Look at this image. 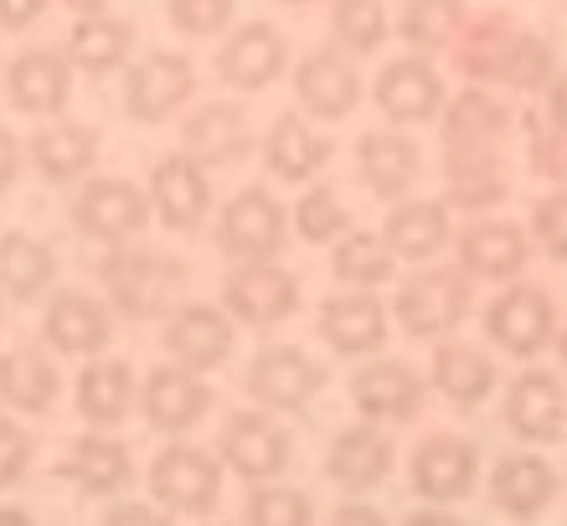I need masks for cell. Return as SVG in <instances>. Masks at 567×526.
Returning <instances> with one entry per match:
<instances>
[{"instance_id": "cell-1", "label": "cell", "mask_w": 567, "mask_h": 526, "mask_svg": "<svg viewBox=\"0 0 567 526\" xmlns=\"http://www.w3.org/2000/svg\"><path fill=\"white\" fill-rule=\"evenodd\" d=\"M99 279L109 289V305L130 320H171L181 289H186V264L165 248H109L99 264Z\"/></svg>"}, {"instance_id": "cell-2", "label": "cell", "mask_w": 567, "mask_h": 526, "mask_svg": "<svg viewBox=\"0 0 567 526\" xmlns=\"http://www.w3.org/2000/svg\"><path fill=\"white\" fill-rule=\"evenodd\" d=\"M150 501L161 506L165 516H192V522H207L217 506H223V485L227 470L217 454L196 450L186 439H171L155 460H150Z\"/></svg>"}, {"instance_id": "cell-3", "label": "cell", "mask_w": 567, "mask_h": 526, "mask_svg": "<svg viewBox=\"0 0 567 526\" xmlns=\"http://www.w3.org/2000/svg\"><path fill=\"white\" fill-rule=\"evenodd\" d=\"M475 310V289H470V274L460 269H423L413 279H403L398 300H392V320L408 341H454L464 320Z\"/></svg>"}, {"instance_id": "cell-4", "label": "cell", "mask_w": 567, "mask_h": 526, "mask_svg": "<svg viewBox=\"0 0 567 526\" xmlns=\"http://www.w3.org/2000/svg\"><path fill=\"white\" fill-rule=\"evenodd\" d=\"M284 238H289V212L269 186H243L233 202H223L212 243L217 254L238 269V264H279Z\"/></svg>"}, {"instance_id": "cell-5", "label": "cell", "mask_w": 567, "mask_h": 526, "mask_svg": "<svg viewBox=\"0 0 567 526\" xmlns=\"http://www.w3.org/2000/svg\"><path fill=\"white\" fill-rule=\"evenodd\" d=\"M217 460L248 485H279V475L295 465V439L264 408H233L217 429Z\"/></svg>"}, {"instance_id": "cell-6", "label": "cell", "mask_w": 567, "mask_h": 526, "mask_svg": "<svg viewBox=\"0 0 567 526\" xmlns=\"http://www.w3.org/2000/svg\"><path fill=\"white\" fill-rule=\"evenodd\" d=\"M330 367L320 357H310L305 347H289V341H274V347H258L248 372H243V388L258 408H274V413H310V403L326 392Z\"/></svg>"}, {"instance_id": "cell-7", "label": "cell", "mask_w": 567, "mask_h": 526, "mask_svg": "<svg viewBox=\"0 0 567 526\" xmlns=\"http://www.w3.org/2000/svg\"><path fill=\"white\" fill-rule=\"evenodd\" d=\"M124 114L135 124H145V130H155V124L176 120L181 109L196 99V68L186 52H176V47H155V52H145V58H135L130 68H124Z\"/></svg>"}, {"instance_id": "cell-8", "label": "cell", "mask_w": 567, "mask_h": 526, "mask_svg": "<svg viewBox=\"0 0 567 526\" xmlns=\"http://www.w3.org/2000/svg\"><path fill=\"white\" fill-rule=\"evenodd\" d=\"M485 336L495 351L516 361H537L547 347H557V305L542 285H506L485 305Z\"/></svg>"}, {"instance_id": "cell-9", "label": "cell", "mask_w": 567, "mask_h": 526, "mask_svg": "<svg viewBox=\"0 0 567 526\" xmlns=\"http://www.w3.org/2000/svg\"><path fill=\"white\" fill-rule=\"evenodd\" d=\"M346 398H351V408H357L361 423H377V429H403V423H419L423 419L429 382H423L408 361L377 357V361H367V367H357V372H351Z\"/></svg>"}, {"instance_id": "cell-10", "label": "cell", "mask_w": 567, "mask_h": 526, "mask_svg": "<svg viewBox=\"0 0 567 526\" xmlns=\"http://www.w3.org/2000/svg\"><path fill=\"white\" fill-rule=\"evenodd\" d=\"M161 347L171 357V367H181V372H223L233 351H238V320L227 316L223 305H176L171 320L161 326Z\"/></svg>"}, {"instance_id": "cell-11", "label": "cell", "mask_w": 567, "mask_h": 526, "mask_svg": "<svg viewBox=\"0 0 567 526\" xmlns=\"http://www.w3.org/2000/svg\"><path fill=\"white\" fill-rule=\"evenodd\" d=\"M150 217H155L150 192L124 176H93L73 196V227L93 243H109V248H124L130 238H140Z\"/></svg>"}, {"instance_id": "cell-12", "label": "cell", "mask_w": 567, "mask_h": 526, "mask_svg": "<svg viewBox=\"0 0 567 526\" xmlns=\"http://www.w3.org/2000/svg\"><path fill=\"white\" fill-rule=\"evenodd\" d=\"M295 99L305 120H326L341 124L351 120L367 99V83H361L357 58H346L341 47H310L305 58L295 62Z\"/></svg>"}, {"instance_id": "cell-13", "label": "cell", "mask_w": 567, "mask_h": 526, "mask_svg": "<svg viewBox=\"0 0 567 526\" xmlns=\"http://www.w3.org/2000/svg\"><path fill=\"white\" fill-rule=\"evenodd\" d=\"M299 274L284 264H238L223 279V310L248 331H274L299 316Z\"/></svg>"}, {"instance_id": "cell-14", "label": "cell", "mask_w": 567, "mask_h": 526, "mask_svg": "<svg viewBox=\"0 0 567 526\" xmlns=\"http://www.w3.org/2000/svg\"><path fill=\"white\" fill-rule=\"evenodd\" d=\"M372 99L392 130L433 124V120H444V109H449L444 73H439L429 58H419V52L382 62V73H377V83H372Z\"/></svg>"}, {"instance_id": "cell-15", "label": "cell", "mask_w": 567, "mask_h": 526, "mask_svg": "<svg viewBox=\"0 0 567 526\" xmlns=\"http://www.w3.org/2000/svg\"><path fill=\"white\" fill-rule=\"evenodd\" d=\"M212 68H217V83H223V89L264 93V89H274L284 78V68H289V37H284L279 27H269V21H243V27H233L223 37Z\"/></svg>"}, {"instance_id": "cell-16", "label": "cell", "mask_w": 567, "mask_h": 526, "mask_svg": "<svg viewBox=\"0 0 567 526\" xmlns=\"http://www.w3.org/2000/svg\"><path fill=\"white\" fill-rule=\"evenodd\" d=\"M408 485L429 506H454L470 501L480 485V450L464 434H429L408 460Z\"/></svg>"}, {"instance_id": "cell-17", "label": "cell", "mask_w": 567, "mask_h": 526, "mask_svg": "<svg viewBox=\"0 0 567 526\" xmlns=\"http://www.w3.org/2000/svg\"><path fill=\"white\" fill-rule=\"evenodd\" d=\"M212 176L196 166L192 155H161L155 166H150V212H155V223L165 233H176V238H192L202 233V223L212 217Z\"/></svg>"}, {"instance_id": "cell-18", "label": "cell", "mask_w": 567, "mask_h": 526, "mask_svg": "<svg viewBox=\"0 0 567 526\" xmlns=\"http://www.w3.org/2000/svg\"><path fill=\"white\" fill-rule=\"evenodd\" d=\"M501 419L522 444H537V450L557 444V439H567V382L547 367H522L511 377Z\"/></svg>"}, {"instance_id": "cell-19", "label": "cell", "mask_w": 567, "mask_h": 526, "mask_svg": "<svg viewBox=\"0 0 567 526\" xmlns=\"http://www.w3.org/2000/svg\"><path fill=\"white\" fill-rule=\"evenodd\" d=\"M392 470H398V450H392V434L377 423H346L326 450V481L341 485L351 501H367L372 491H382L392 481Z\"/></svg>"}, {"instance_id": "cell-20", "label": "cell", "mask_w": 567, "mask_h": 526, "mask_svg": "<svg viewBox=\"0 0 567 526\" xmlns=\"http://www.w3.org/2000/svg\"><path fill=\"white\" fill-rule=\"evenodd\" d=\"M212 408H217L212 382L181 372V367H150V377L140 382V419H145V429H155L165 439L192 434L196 423L212 419Z\"/></svg>"}, {"instance_id": "cell-21", "label": "cell", "mask_w": 567, "mask_h": 526, "mask_svg": "<svg viewBox=\"0 0 567 526\" xmlns=\"http://www.w3.org/2000/svg\"><path fill=\"white\" fill-rule=\"evenodd\" d=\"M114 305L89 295V289H58L42 310V341L58 357H104L114 341Z\"/></svg>"}, {"instance_id": "cell-22", "label": "cell", "mask_w": 567, "mask_h": 526, "mask_svg": "<svg viewBox=\"0 0 567 526\" xmlns=\"http://www.w3.org/2000/svg\"><path fill=\"white\" fill-rule=\"evenodd\" d=\"M485 496L501 516L511 522H542V516L557 506L563 496V475L547 454L537 450H522V454H506L491 465V481H485Z\"/></svg>"}, {"instance_id": "cell-23", "label": "cell", "mask_w": 567, "mask_h": 526, "mask_svg": "<svg viewBox=\"0 0 567 526\" xmlns=\"http://www.w3.org/2000/svg\"><path fill=\"white\" fill-rule=\"evenodd\" d=\"M315 336L326 341L336 357H377L392 336V310L377 295H361V289H341V295H326L320 310H315Z\"/></svg>"}, {"instance_id": "cell-24", "label": "cell", "mask_w": 567, "mask_h": 526, "mask_svg": "<svg viewBox=\"0 0 567 526\" xmlns=\"http://www.w3.org/2000/svg\"><path fill=\"white\" fill-rule=\"evenodd\" d=\"M6 99L27 120H58L73 99V62L58 47H27L6 62Z\"/></svg>"}, {"instance_id": "cell-25", "label": "cell", "mask_w": 567, "mask_h": 526, "mask_svg": "<svg viewBox=\"0 0 567 526\" xmlns=\"http://www.w3.org/2000/svg\"><path fill=\"white\" fill-rule=\"evenodd\" d=\"M181 155H192L202 171H233L254 155V124H248V109L227 104H196L186 120H181Z\"/></svg>"}, {"instance_id": "cell-26", "label": "cell", "mask_w": 567, "mask_h": 526, "mask_svg": "<svg viewBox=\"0 0 567 526\" xmlns=\"http://www.w3.org/2000/svg\"><path fill=\"white\" fill-rule=\"evenodd\" d=\"M357 176L377 202H392V207H398V202H408V192H413L423 176V145L408 135V130H392V124L361 130Z\"/></svg>"}, {"instance_id": "cell-27", "label": "cell", "mask_w": 567, "mask_h": 526, "mask_svg": "<svg viewBox=\"0 0 567 526\" xmlns=\"http://www.w3.org/2000/svg\"><path fill=\"white\" fill-rule=\"evenodd\" d=\"M454 254H460V274L506 285L532 264V233H522V223H506V217H470L454 233Z\"/></svg>"}, {"instance_id": "cell-28", "label": "cell", "mask_w": 567, "mask_h": 526, "mask_svg": "<svg viewBox=\"0 0 567 526\" xmlns=\"http://www.w3.org/2000/svg\"><path fill=\"white\" fill-rule=\"evenodd\" d=\"M73 413L93 434H114L130 413H140V382L124 357H93L73 377Z\"/></svg>"}, {"instance_id": "cell-29", "label": "cell", "mask_w": 567, "mask_h": 526, "mask_svg": "<svg viewBox=\"0 0 567 526\" xmlns=\"http://www.w3.org/2000/svg\"><path fill=\"white\" fill-rule=\"evenodd\" d=\"M58 475L93 501H120L130 491V481H135V454H130L124 439L93 434L89 429V434L68 439V450L58 460Z\"/></svg>"}, {"instance_id": "cell-30", "label": "cell", "mask_w": 567, "mask_h": 526, "mask_svg": "<svg viewBox=\"0 0 567 526\" xmlns=\"http://www.w3.org/2000/svg\"><path fill=\"white\" fill-rule=\"evenodd\" d=\"M511 124H516V114H511L495 93H485V89L454 93L444 109V120H439V130H444V155H506Z\"/></svg>"}, {"instance_id": "cell-31", "label": "cell", "mask_w": 567, "mask_h": 526, "mask_svg": "<svg viewBox=\"0 0 567 526\" xmlns=\"http://www.w3.org/2000/svg\"><path fill=\"white\" fill-rule=\"evenodd\" d=\"M99 151H104L99 124L52 120L27 140V166L42 181H52V186H68V181H83L93 166H99Z\"/></svg>"}, {"instance_id": "cell-32", "label": "cell", "mask_w": 567, "mask_h": 526, "mask_svg": "<svg viewBox=\"0 0 567 526\" xmlns=\"http://www.w3.org/2000/svg\"><path fill=\"white\" fill-rule=\"evenodd\" d=\"M454 233L460 227H454V207L444 196H408L382 223V243L398 254V264H429L454 243Z\"/></svg>"}, {"instance_id": "cell-33", "label": "cell", "mask_w": 567, "mask_h": 526, "mask_svg": "<svg viewBox=\"0 0 567 526\" xmlns=\"http://www.w3.org/2000/svg\"><path fill=\"white\" fill-rule=\"evenodd\" d=\"M495 382H501V367H495V357L480 351L475 341H460V336H454V341H439V347H433L429 388L439 392L449 408L475 413V408H485Z\"/></svg>"}, {"instance_id": "cell-34", "label": "cell", "mask_w": 567, "mask_h": 526, "mask_svg": "<svg viewBox=\"0 0 567 526\" xmlns=\"http://www.w3.org/2000/svg\"><path fill=\"white\" fill-rule=\"evenodd\" d=\"M0 403L21 413V419H47L58 413L62 403V372L52 351L31 347V341H16L6 357H0Z\"/></svg>"}, {"instance_id": "cell-35", "label": "cell", "mask_w": 567, "mask_h": 526, "mask_svg": "<svg viewBox=\"0 0 567 526\" xmlns=\"http://www.w3.org/2000/svg\"><path fill=\"white\" fill-rule=\"evenodd\" d=\"M330 161V140L305 114H279L264 130V171L284 186H310Z\"/></svg>"}, {"instance_id": "cell-36", "label": "cell", "mask_w": 567, "mask_h": 526, "mask_svg": "<svg viewBox=\"0 0 567 526\" xmlns=\"http://www.w3.org/2000/svg\"><path fill=\"white\" fill-rule=\"evenodd\" d=\"M68 62H73V73L89 78L124 73L135 62V21H124L114 11L78 16L73 31H68Z\"/></svg>"}, {"instance_id": "cell-37", "label": "cell", "mask_w": 567, "mask_h": 526, "mask_svg": "<svg viewBox=\"0 0 567 526\" xmlns=\"http://www.w3.org/2000/svg\"><path fill=\"white\" fill-rule=\"evenodd\" d=\"M516 37H522V27L511 21V11H480V16H470V27H464L460 42H454V68L470 78V89L501 83Z\"/></svg>"}, {"instance_id": "cell-38", "label": "cell", "mask_w": 567, "mask_h": 526, "mask_svg": "<svg viewBox=\"0 0 567 526\" xmlns=\"http://www.w3.org/2000/svg\"><path fill=\"white\" fill-rule=\"evenodd\" d=\"M52 285H58V254H52V243L11 227L0 238V295L11 305H37L52 295Z\"/></svg>"}, {"instance_id": "cell-39", "label": "cell", "mask_w": 567, "mask_h": 526, "mask_svg": "<svg viewBox=\"0 0 567 526\" xmlns=\"http://www.w3.org/2000/svg\"><path fill=\"white\" fill-rule=\"evenodd\" d=\"M511 196L506 155H444V202L449 207L485 217Z\"/></svg>"}, {"instance_id": "cell-40", "label": "cell", "mask_w": 567, "mask_h": 526, "mask_svg": "<svg viewBox=\"0 0 567 526\" xmlns=\"http://www.w3.org/2000/svg\"><path fill=\"white\" fill-rule=\"evenodd\" d=\"M464 27H470V6H464V0H403V6H398V37H403L419 58H429V52H454Z\"/></svg>"}, {"instance_id": "cell-41", "label": "cell", "mask_w": 567, "mask_h": 526, "mask_svg": "<svg viewBox=\"0 0 567 526\" xmlns=\"http://www.w3.org/2000/svg\"><path fill=\"white\" fill-rule=\"evenodd\" d=\"M330 274H336L346 289L372 295L377 285H392V279H398V254L382 243V233H361V227H351V233L330 248Z\"/></svg>"}, {"instance_id": "cell-42", "label": "cell", "mask_w": 567, "mask_h": 526, "mask_svg": "<svg viewBox=\"0 0 567 526\" xmlns=\"http://www.w3.org/2000/svg\"><path fill=\"white\" fill-rule=\"evenodd\" d=\"M388 37V0H330V47H341L346 58H372Z\"/></svg>"}, {"instance_id": "cell-43", "label": "cell", "mask_w": 567, "mask_h": 526, "mask_svg": "<svg viewBox=\"0 0 567 526\" xmlns=\"http://www.w3.org/2000/svg\"><path fill=\"white\" fill-rule=\"evenodd\" d=\"M351 227H357V223H351V207L341 202V192H336V186L315 181V186H305V192H299V202H295V233L305 243H315V248H320V243H330V248H336Z\"/></svg>"}, {"instance_id": "cell-44", "label": "cell", "mask_w": 567, "mask_h": 526, "mask_svg": "<svg viewBox=\"0 0 567 526\" xmlns=\"http://www.w3.org/2000/svg\"><path fill=\"white\" fill-rule=\"evenodd\" d=\"M557 52L553 42L542 37V31H526L516 37V47H511V58H506V73H501V83H506L511 93H526V99H542V93L557 83Z\"/></svg>"}, {"instance_id": "cell-45", "label": "cell", "mask_w": 567, "mask_h": 526, "mask_svg": "<svg viewBox=\"0 0 567 526\" xmlns=\"http://www.w3.org/2000/svg\"><path fill=\"white\" fill-rule=\"evenodd\" d=\"M243 526H315V501L299 485H254L248 506H243Z\"/></svg>"}, {"instance_id": "cell-46", "label": "cell", "mask_w": 567, "mask_h": 526, "mask_svg": "<svg viewBox=\"0 0 567 526\" xmlns=\"http://www.w3.org/2000/svg\"><path fill=\"white\" fill-rule=\"evenodd\" d=\"M165 21L176 37L186 42H207V37H223L238 21V0H165Z\"/></svg>"}, {"instance_id": "cell-47", "label": "cell", "mask_w": 567, "mask_h": 526, "mask_svg": "<svg viewBox=\"0 0 567 526\" xmlns=\"http://www.w3.org/2000/svg\"><path fill=\"white\" fill-rule=\"evenodd\" d=\"M522 135H526V171L567 186V135H557L553 124L542 120V109H526L522 114Z\"/></svg>"}, {"instance_id": "cell-48", "label": "cell", "mask_w": 567, "mask_h": 526, "mask_svg": "<svg viewBox=\"0 0 567 526\" xmlns=\"http://www.w3.org/2000/svg\"><path fill=\"white\" fill-rule=\"evenodd\" d=\"M37 465V439L16 413H0V491H16Z\"/></svg>"}, {"instance_id": "cell-49", "label": "cell", "mask_w": 567, "mask_h": 526, "mask_svg": "<svg viewBox=\"0 0 567 526\" xmlns=\"http://www.w3.org/2000/svg\"><path fill=\"white\" fill-rule=\"evenodd\" d=\"M532 243H542L553 264H567V186H553L532 207Z\"/></svg>"}, {"instance_id": "cell-50", "label": "cell", "mask_w": 567, "mask_h": 526, "mask_svg": "<svg viewBox=\"0 0 567 526\" xmlns=\"http://www.w3.org/2000/svg\"><path fill=\"white\" fill-rule=\"evenodd\" d=\"M99 526H176V516H165L155 501H109Z\"/></svg>"}, {"instance_id": "cell-51", "label": "cell", "mask_w": 567, "mask_h": 526, "mask_svg": "<svg viewBox=\"0 0 567 526\" xmlns=\"http://www.w3.org/2000/svg\"><path fill=\"white\" fill-rule=\"evenodd\" d=\"M21 171H27V145H21L11 124H0V196L21 181Z\"/></svg>"}, {"instance_id": "cell-52", "label": "cell", "mask_w": 567, "mask_h": 526, "mask_svg": "<svg viewBox=\"0 0 567 526\" xmlns=\"http://www.w3.org/2000/svg\"><path fill=\"white\" fill-rule=\"evenodd\" d=\"M326 526H392V516L382 506H372V501H341Z\"/></svg>"}, {"instance_id": "cell-53", "label": "cell", "mask_w": 567, "mask_h": 526, "mask_svg": "<svg viewBox=\"0 0 567 526\" xmlns=\"http://www.w3.org/2000/svg\"><path fill=\"white\" fill-rule=\"evenodd\" d=\"M52 0H0V31H27L47 16Z\"/></svg>"}, {"instance_id": "cell-54", "label": "cell", "mask_w": 567, "mask_h": 526, "mask_svg": "<svg viewBox=\"0 0 567 526\" xmlns=\"http://www.w3.org/2000/svg\"><path fill=\"white\" fill-rule=\"evenodd\" d=\"M542 120L553 124L557 135H567V73H557V83L542 93Z\"/></svg>"}, {"instance_id": "cell-55", "label": "cell", "mask_w": 567, "mask_h": 526, "mask_svg": "<svg viewBox=\"0 0 567 526\" xmlns=\"http://www.w3.org/2000/svg\"><path fill=\"white\" fill-rule=\"evenodd\" d=\"M398 526H470V522H464V516H454L449 506H423V512L403 516Z\"/></svg>"}, {"instance_id": "cell-56", "label": "cell", "mask_w": 567, "mask_h": 526, "mask_svg": "<svg viewBox=\"0 0 567 526\" xmlns=\"http://www.w3.org/2000/svg\"><path fill=\"white\" fill-rule=\"evenodd\" d=\"M0 526H37V516H31L27 506H11V501H6V506H0Z\"/></svg>"}, {"instance_id": "cell-57", "label": "cell", "mask_w": 567, "mask_h": 526, "mask_svg": "<svg viewBox=\"0 0 567 526\" xmlns=\"http://www.w3.org/2000/svg\"><path fill=\"white\" fill-rule=\"evenodd\" d=\"M62 6H68V11H78V16H104L114 0H62Z\"/></svg>"}, {"instance_id": "cell-58", "label": "cell", "mask_w": 567, "mask_h": 526, "mask_svg": "<svg viewBox=\"0 0 567 526\" xmlns=\"http://www.w3.org/2000/svg\"><path fill=\"white\" fill-rule=\"evenodd\" d=\"M557 361H563V372H567V326H563V336H557Z\"/></svg>"}, {"instance_id": "cell-59", "label": "cell", "mask_w": 567, "mask_h": 526, "mask_svg": "<svg viewBox=\"0 0 567 526\" xmlns=\"http://www.w3.org/2000/svg\"><path fill=\"white\" fill-rule=\"evenodd\" d=\"M279 6H320V0H279Z\"/></svg>"}, {"instance_id": "cell-60", "label": "cell", "mask_w": 567, "mask_h": 526, "mask_svg": "<svg viewBox=\"0 0 567 526\" xmlns=\"http://www.w3.org/2000/svg\"><path fill=\"white\" fill-rule=\"evenodd\" d=\"M0 331H6V295H0Z\"/></svg>"}, {"instance_id": "cell-61", "label": "cell", "mask_w": 567, "mask_h": 526, "mask_svg": "<svg viewBox=\"0 0 567 526\" xmlns=\"http://www.w3.org/2000/svg\"><path fill=\"white\" fill-rule=\"evenodd\" d=\"M212 526H223V522H212Z\"/></svg>"}]
</instances>
